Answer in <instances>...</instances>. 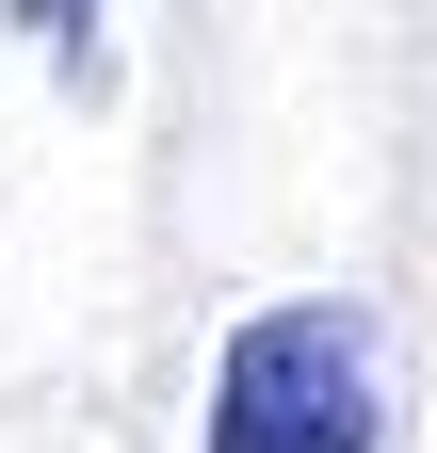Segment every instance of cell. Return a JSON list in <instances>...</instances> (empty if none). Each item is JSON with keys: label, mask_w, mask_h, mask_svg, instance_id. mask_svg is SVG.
Returning a JSON list of instances; mask_svg holds the SVG:
<instances>
[{"label": "cell", "mask_w": 437, "mask_h": 453, "mask_svg": "<svg viewBox=\"0 0 437 453\" xmlns=\"http://www.w3.org/2000/svg\"><path fill=\"white\" fill-rule=\"evenodd\" d=\"M195 453H372V324L356 308H259L211 357V437Z\"/></svg>", "instance_id": "6da1fadb"}, {"label": "cell", "mask_w": 437, "mask_h": 453, "mask_svg": "<svg viewBox=\"0 0 437 453\" xmlns=\"http://www.w3.org/2000/svg\"><path fill=\"white\" fill-rule=\"evenodd\" d=\"M0 17H17L49 65H97V0H0Z\"/></svg>", "instance_id": "7a4b0ae2"}]
</instances>
